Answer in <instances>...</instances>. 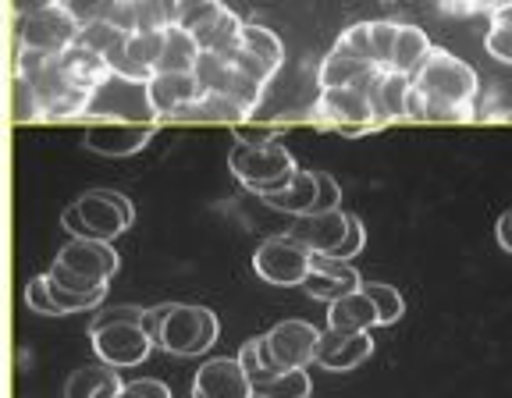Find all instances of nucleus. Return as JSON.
<instances>
[{"mask_svg":"<svg viewBox=\"0 0 512 398\" xmlns=\"http://www.w3.org/2000/svg\"><path fill=\"white\" fill-rule=\"evenodd\" d=\"M477 72L463 57L434 47L413 75L406 121H470L477 114Z\"/></svg>","mask_w":512,"mask_h":398,"instance_id":"obj_1","label":"nucleus"},{"mask_svg":"<svg viewBox=\"0 0 512 398\" xmlns=\"http://www.w3.org/2000/svg\"><path fill=\"white\" fill-rule=\"evenodd\" d=\"M143 327L150 331V338L171 356H200L221 335L217 313L196 303H164L146 310Z\"/></svg>","mask_w":512,"mask_h":398,"instance_id":"obj_2","label":"nucleus"},{"mask_svg":"<svg viewBox=\"0 0 512 398\" xmlns=\"http://www.w3.org/2000/svg\"><path fill=\"white\" fill-rule=\"evenodd\" d=\"M228 168L232 175L246 185L256 196H274V192L288 189V182L296 178L299 164L288 153L285 143H235L228 150Z\"/></svg>","mask_w":512,"mask_h":398,"instance_id":"obj_3","label":"nucleus"},{"mask_svg":"<svg viewBox=\"0 0 512 398\" xmlns=\"http://www.w3.org/2000/svg\"><path fill=\"white\" fill-rule=\"evenodd\" d=\"M253 271H256V278H264L267 285L296 288L310 278L313 253L303 242L292 239V235H271V239H264L256 246Z\"/></svg>","mask_w":512,"mask_h":398,"instance_id":"obj_4","label":"nucleus"},{"mask_svg":"<svg viewBox=\"0 0 512 398\" xmlns=\"http://www.w3.org/2000/svg\"><path fill=\"white\" fill-rule=\"evenodd\" d=\"M313 121L338 128L345 136H360V132H370V128H381L374 104H370V93L360 86L320 89L317 104H313Z\"/></svg>","mask_w":512,"mask_h":398,"instance_id":"obj_5","label":"nucleus"},{"mask_svg":"<svg viewBox=\"0 0 512 398\" xmlns=\"http://www.w3.org/2000/svg\"><path fill=\"white\" fill-rule=\"evenodd\" d=\"M89 338H93V352L100 363L114 370H128L146 363L153 352V338L143 324H104V327H89Z\"/></svg>","mask_w":512,"mask_h":398,"instance_id":"obj_6","label":"nucleus"},{"mask_svg":"<svg viewBox=\"0 0 512 398\" xmlns=\"http://www.w3.org/2000/svg\"><path fill=\"white\" fill-rule=\"evenodd\" d=\"M75 207H79L82 221H86L89 239H100V242H114L118 235H125L136 221V210L128 203V196L114 189H89L75 199Z\"/></svg>","mask_w":512,"mask_h":398,"instance_id":"obj_7","label":"nucleus"},{"mask_svg":"<svg viewBox=\"0 0 512 398\" xmlns=\"http://www.w3.org/2000/svg\"><path fill=\"white\" fill-rule=\"evenodd\" d=\"M79 32L82 25L57 4V8L43 11V15L18 18L15 36H18V47L43 50V54H64L68 47L79 43Z\"/></svg>","mask_w":512,"mask_h":398,"instance_id":"obj_8","label":"nucleus"},{"mask_svg":"<svg viewBox=\"0 0 512 398\" xmlns=\"http://www.w3.org/2000/svg\"><path fill=\"white\" fill-rule=\"evenodd\" d=\"M267 345L281 370H306L317 363L320 331L306 320H281L267 331Z\"/></svg>","mask_w":512,"mask_h":398,"instance_id":"obj_9","label":"nucleus"},{"mask_svg":"<svg viewBox=\"0 0 512 398\" xmlns=\"http://www.w3.org/2000/svg\"><path fill=\"white\" fill-rule=\"evenodd\" d=\"M57 263H64L68 271L82 274L86 281H96V285H107V281L118 274L121 256L111 242L100 239H72L68 246L57 253Z\"/></svg>","mask_w":512,"mask_h":398,"instance_id":"obj_10","label":"nucleus"},{"mask_svg":"<svg viewBox=\"0 0 512 398\" xmlns=\"http://www.w3.org/2000/svg\"><path fill=\"white\" fill-rule=\"evenodd\" d=\"M192 398H253V381L239 359H207L192 377Z\"/></svg>","mask_w":512,"mask_h":398,"instance_id":"obj_11","label":"nucleus"},{"mask_svg":"<svg viewBox=\"0 0 512 398\" xmlns=\"http://www.w3.org/2000/svg\"><path fill=\"white\" fill-rule=\"evenodd\" d=\"M303 288H306V295H313V299L331 306L335 299H342V295L360 292L363 278L352 263L335 260V256H324V253H313V271H310V278L303 281Z\"/></svg>","mask_w":512,"mask_h":398,"instance_id":"obj_12","label":"nucleus"},{"mask_svg":"<svg viewBox=\"0 0 512 398\" xmlns=\"http://www.w3.org/2000/svg\"><path fill=\"white\" fill-rule=\"evenodd\" d=\"M374 356V338L370 331L349 335V331H320V349H317V367L331 370V374H349L360 363Z\"/></svg>","mask_w":512,"mask_h":398,"instance_id":"obj_13","label":"nucleus"},{"mask_svg":"<svg viewBox=\"0 0 512 398\" xmlns=\"http://www.w3.org/2000/svg\"><path fill=\"white\" fill-rule=\"evenodd\" d=\"M203 86L196 82V75H175V72H157L146 82V100H150L153 118H175L178 111H185L189 104L203 100Z\"/></svg>","mask_w":512,"mask_h":398,"instance_id":"obj_14","label":"nucleus"},{"mask_svg":"<svg viewBox=\"0 0 512 398\" xmlns=\"http://www.w3.org/2000/svg\"><path fill=\"white\" fill-rule=\"evenodd\" d=\"M349 221H352V214H345V210L303 214V217H296V224H292V231H288V235H292L296 242H303L310 253L331 256L345 242V235H349Z\"/></svg>","mask_w":512,"mask_h":398,"instance_id":"obj_15","label":"nucleus"},{"mask_svg":"<svg viewBox=\"0 0 512 398\" xmlns=\"http://www.w3.org/2000/svg\"><path fill=\"white\" fill-rule=\"evenodd\" d=\"M150 139H153V125H125V121H114V125L86 128L82 143H86V150L96 153V157L118 160V157H132V153H139Z\"/></svg>","mask_w":512,"mask_h":398,"instance_id":"obj_16","label":"nucleus"},{"mask_svg":"<svg viewBox=\"0 0 512 398\" xmlns=\"http://www.w3.org/2000/svg\"><path fill=\"white\" fill-rule=\"evenodd\" d=\"M409 89H413V79L399 72H388L381 68L377 79L370 82V104H374L377 125H392V121H406V104H409Z\"/></svg>","mask_w":512,"mask_h":398,"instance_id":"obj_17","label":"nucleus"},{"mask_svg":"<svg viewBox=\"0 0 512 398\" xmlns=\"http://www.w3.org/2000/svg\"><path fill=\"white\" fill-rule=\"evenodd\" d=\"M377 324H381V320H377V306L363 288L360 292L342 295V299H335V303L328 306V327L331 331L360 335V331H370V327H377Z\"/></svg>","mask_w":512,"mask_h":398,"instance_id":"obj_18","label":"nucleus"},{"mask_svg":"<svg viewBox=\"0 0 512 398\" xmlns=\"http://www.w3.org/2000/svg\"><path fill=\"white\" fill-rule=\"evenodd\" d=\"M200 54H203V47L196 43V36L185 32L182 25H171V29H164V50H160L157 72L192 75L196 72V64H200Z\"/></svg>","mask_w":512,"mask_h":398,"instance_id":"obj_19","label":"nucleus"},{"mask_svg":"<svg viewBox=\"0 0 512 398\" xmlns=\"http://www.w3.org/2000/svg\"><path fill=\"white\" fill-rule=\"evenodd\" d=\"M434 43L427 40V32L420 25H399V36H395V50H392V61H388V72H399L413 79L424 61L431 57Z\"/></svg>","mask_w":512,"mask_h":398,"instance_id":"obj_20","label":"nucleus"},{"mask_svg":"<svg viewBox=\"0 0 512 398\" xmlns=\"http://www.w3.org/2000/svg\"><path fill=\"white\" fill-rule=\"evenodd\" d=\"M121 388H125V381L118 377V370L96 363V367H82L68 377L64 398H118Z\"/></svg>","mask_w":512,"mask_h":398,"instance_id":"obj_21","label":"nucleus"},{"mask_svg":"<svg viewBox=\"0 0 512 398\" xmlns=\"http://www.w3.org/2000/svg\"><path fill=\"white\" fill-rule=\"evenodd\" d=\"M264 203L274 210H285V214H292V217L313 214V210H317V171L299 168L296 178L288 182V189L274 192V196H264Z\"/></svg>","mask_w":512,"mask_h":398,"instance_id":"obj_22","label":"nucleus"},{"mask_svg":"<svg viewBox=\"0 0 512 398\" xmlns=\"http://www.w3.org/2000/svg\"><path fill=\"white\" fill-rule=\"evenodd\" d=\"M242 29H246V22H242L235 11L224 8V15L217 18L214 25H207V29H200V32H192V36H196V43H200L203 50H210V54H221L224 61H232V57L242 50Z\"/></svg>","mask_w":512,"mask_h":398,"instance_id":"obj_23","label":"nucleus"},{"mask_svg":"<svg viewBox=\"0 0 512 398\" xmlns=\"http://www.w3.org/2000/svg\"><path fill=\"white\" fill-rule=\"evenodd\" d=\"M370 72H374V64L352 57L349 50H342V47H331V54L324 57L317 68V86L320 89L352 86V82H360L363 75H370Z\"/></svg>","mask_w":512,"mask_h":398,"instance_id":"obj_24","label":"nucleus"},{"mask_svg":"<svg viewBox=\"0 0 512 398\" xmlns=\"http://www.w3.org/2000/svg\"><path fill=\"white\" fill-rule=\"evenodd\" d=\"M221 96H228L235 107H239L242 114H253L256 107H260V100H264V93H267V86L264 82H256V79H249V75H242L239 68H228V75H224V82H221V89H217Z\"/></svg>","mask_w":512,"mask_h":398,"instance_id":"obj_25","label":"nucleus"},{"mask_svg":"<svg viewBox=\"0 0 512 398\" xmlns=\"http://www.w3.org/2000/svg\"><path fill=\"white\" fill-rule=\"evenodd\" d=\"M182 0H136V32H164L178 25Z\"/></svg>","mask_w":512,"mask_h":398,"instance_id":"obj_26","label":"nucleus"},{"mask_svg":"<svg viewBox=\"0 0 512 398\" xmlns=\"http://www.w3.org/2000/svg\"><path fill=\"white\" fill-rule=\"evenodd\" d=\"M242 47H246L249 54L264 57L274 72H278L281 61H285V47H281V40L274 36L271 29H267V25H260V22H246V29H242Z\"/></svg>","mask_w":512,"mask_h":398,"instance_id":"obj_27","label":"nucleus"},{"mask_svg":"<svg viewBox=\"0 0 512 398\" xmlns=\"http://www.w3.org/2000/svg\"><path fill=\"white\" fill-rule=\"evenodd\" d=\"M363 292L374 299L381 327H392V324H399V320L406 317V299L399 295V288L384 285V281H363Z\"/></svg>","mask_w":512,"mask_h":398,"instance_id":"obj_28","label":"nucleus"},{"mask_svg":"<svg viewBox=\"0 0 512 398\" xmlns=\"http://www.w3.org/2000/svg\"><path fill=\"white\" fill-rule=\"evenodd\" d=\"M313 384L306 370H281L274 381L253 388V398H310Z\"/></svg>","mask_w":512,"mask_h":398,"instance_id":"obj_29","label":"nucleus"},{"mask_svg":"<svg viewBox=\"0 0 512 398\" xmlns=\"http://www.w3.org/2000/svg\"><path fill=\"white\" fill-rule=\"evenodd\" d=\"M221 15H224L221 0H182L178 25H182L185 32H200V29H207V25H214Z\"/></svg>","mask_w":512,"mask_h":398,"instance_id":"obj_30","label":"nucleus"},{"mask_svg":"<svg viewBox=\"0 0 512 398\" xmlns=\"http://www.w3.org/2000/svg\"><path fill=\"white\" fill-rule=\"evenodd\" d=\"M11 114H15L18 125H25V121H40V118H43L40 96H36L32 82H29V79H22V75H15V82H11Z\"/></svg>","mask_w":512,"mask_h":398,"instance_id":"obj_31","label":"nucleus"},{"mask_svg":"<svg viewBox=\"0 0 512 398\" xmlns=\"http://www.w3.org/2000/svg\"><path fill=\"white\" fill-rule=\"evenodd\" d=\"M128 36L125 32H118L111 22H89V25H82V32H79V43L82 47H89V50H96V54H111L114 47H121Z\"/></svg>","mask_w":512,"mask_h":398,"instance_id":"obj_32","label":"nucleus"},{"mask_svg":"<svg viewBox=\"0 0 512 398\" xmlns=\"http://www.w3.org/2000/svg\"><path fill=\"white\" fill-rule=\"evenodd\" d=\"M335 47L349 50L352 57H360V61L374 64V43H370V22H356L349 29H342V36L335 40ZM377 68V64H374Z\"/></svg>","mask_w":512,"mask_h":398,"instance_id":"obj_33","label":"nucleus"},{"mask_svg":"<svg viewBox=\"0 0 512 398\" xmlns=\"http://www.w3.org/2000/svg\"><path fill=\"white\" fill-rule=\"evenodd\" d=\"M395 36H399V22H388V18L370 22V43H374V64L377 68H388V61H392Z\"/></svg>","mask_w":512,"mask_h":398,"instance_id":"obj_34","label":"nucleus"},{"mask_svg":"<svg viewBox=\"0 0 512 398\" xmlns=\"http://www.w3.org/2000/svg\"><path fill=\"white\" fill-rule=\"evenodd\" d=\"M228 68H232V61H224L221 54H210V50H203L200 54V64H196V82L203 86V93H217L224 82V75H228Z\"/></svg>","mask_w":512,"mask_h":398,"instance_id":"obj_35","label":"nucleus"},{"mask_svg":"<svg viewBox=\"0 0 512 398\" xmlns=\"http://www.w3.org/2000/svg\"><path fill=\"white\" fill-rule=\"evenodd\" d=\"M434 4H438V11L448 18H473V15H484V11L495 15L505 0H434Z\"/></svg>","mask_w":512,"mask_h":398,"instance_id":"obj_36","label":"nucleus"},{"mask_svg":"<svg viewBox=\"0 0 512 398\" xmlns=\"http://www.w3.org/2000/svg\"><path fill=\"white\" fill-rule=\"evenodd\" d=\"M25 303H29L32 313H43V317H61V310H57L54 299H50L47 274H40V278L29 281V288H25Z\"/></svg>","mask_w":512,"mask_h":398,"instance_id":"obj_37","label":"nucleus"},{"mask_svg":"<svg viewBox=\"0 0 512 398\" xmlns=\"http://www.w3.org/2000/svg\"><path fill=\"white\" fill-rule=\"evenodd\" d=\"M47 278L54 281L57 288H68V292H79V295H89V292H100V288H107V285H96V281H86L82 274H75V271H68L64 263H50V271H47Z\"/></svg>","mask_w":512,"mask_h":398,"instance_id":"obj_38","label":"nucleus"},{"mask_svg":"<svg viewBox=\"0 0 512 398\" xmlns=\"http://www.w3.org/2000/svg\"><path fill=\"white\" fill-rule=\"evenodd\" d=\"M328 210H342V185L328 171H317V210L313 214H328Z\"/></svg>","mask_w":512,"mask_h":398,"instance_id":"obj_39","label":"nucleus"},{"mask_svg":"<svg viewBox=\"0 0 512 398\" xmlns=\"http://www.w3.org/2000/svg\"><path fill=\"white\" fill-rule=\"evenodd\" d=\"M232 64L239 68L242 75H249V79H256V82H264V86H271V79H274V68L264 61V57H256V54H249L246 47L239 50V54L232 57Z\"/></svg>","mask_w":512,"mask_h":398,"instance_id":"obj_40","label":"nucleus"},{"mask_svg":"<svg viewBox=\"0 0 512 398\" xmlns=\"http://www.w3.org/2000/svg\"><path fill=\"white\" fill-rule=\"evenodd\" d=\"M484 50H488L495 61L512 64V29H502V25H491L488 36H484Z\"/></svg>","mask_w":512,"mask_h":398,"instance_id":"obj_41","label":"nucleus"},{"mask_svg":"<svg viewBox=\"0 0 512 398\" xmlns=\"http://www.w3.org/2000/svg\"><path fill=\"white\" fill-rule=\"evenodd\" d=\"M118 398H171V388L157 377H143V381H128Z\"/></svg>","mask_w":512,"mask_h":398,"instance_id":"obj_42","label":"nucleus"},{"mask_svg":"<svg viewBox=\"0 0 512 398\" xmlns=\"http://www.w3.org/2000/svg\"><path fill=\"white\" fill-rule=\"evenodd\" d=\"M363 242H367V231H363V224H360V217L352 214V221H349V235H345V242L335 249V260H345L349 263L352 256H360V249H363Z\"/></svg>","mask_w":512,"mask_h":398,"instance_id":"obj_43","label":"nucleus"},{"mask_svg":"<svg viewBox=\"0 0 512 398\" xmlns=\"http://www.w3.org/2000/svg\"><path fill=\"white\" fill-rule=\"evenodd\" d=\"M235 359L242 363V370H246V377L253 381V388H256V384H264V381H267L264 363H260V352H256V338L242 342V349H239V356H235Z\"/></svg>","mask_w":512,"mask_h":398,"instance_id":"obj_44","label":"nucleus"},{"mask_svg":"<svg viewBox=\"0 0 512 398\" xmlns=\"http://www.w3.org/2000/svg\"><path fill=\"white\" fill-rule=\"evenodd\" d=\"M57 4H61V8L68 11L79 25H89V22L100 18V11H104L107 0H57Z\"/></svg>","mask_w":512,"mask_h":398,"instance_id":"obj_45","label":"nucleus"},{"mask_svg":"<svg viewBox=\"0 0 512 398\" xmlns=\"http://www.w3.org/2000/svg\"><path fill=\"white\" fill-rule=\"evenodd\" d=\"M143 324L146 320V310H136V306H114V310H104V313H96L93 324L89 327H104V324Z\"/></svg>","mask_w":512,"mask_h":398,"instance_id":"obj_46","label":"nucleus"},{"mask_svg":"<svg viewBox=\"0 0 512 398\" xmlns=\"http://www.w3.org/2000/svg\"><path fill=\"white\" fill-rule=\"evenodd\" d=\"M61 224L68 231H72V239H89V231H86V221H82V214H79V207H64V214H61Z\"/></svg>","mask_w":512,"mask_h":398,"instance_id":"obj_47","label":"nucleus"},{"mask_svg":"<svg viewBox=\"0 0 512 398\" xmlns=\"http://www.w3.org/2000/svg\"><path fill=\"white\" fill-rule=\"evenodd\" d=\"M235 143H274V132H271V128L235 125Z\"/></svg>","mask_w":512,"mask_h":398,"instance_id":"obj_48","label":"nucleus"},{"mask_svg":"<svg viewBox=\"0 0 512 398\" xmlns=\"http://www.w3.org/2000/svg\"><path fill=\"white\" fill-rule=\"evenodd\" d=\"M57 8V0H15V15L29 18V15H43V11Z\"/></svg>","mask_w":512,"mask_h":398,"instance_id":"obj_49","label":"nucleus"},{"mask_svg":"<svg viewBox=\"0 0 512 398\" xmlns=\"http://www.w3.org/2000/svg\"><path fill=\"white\" fill-rule=\"evenodd\" d=\"M495 235H498V246H502L505 253H512V210H505V214L498 217Z\"/></svg>","mask_w":512,"mask_h":398,"instance_id":"obj_50","label":"nucleus"},{"mask_svg":"<svg viewBox=\"0 0 512 398\" xmlns=\"http://www.w3.org/2000/svg\"><path fill=\"white\" fill-rule=\"evenodd\" d=\"M491 25H502V29H512V0H505L502 8L491 15Z\"/></svg>","mask_w":512,"mask_h":398,"instance_id":"obj_51","label":"nucleus"},{"mask_svg":"<svg viewBox=\"0 0 512 398\" xmlns=\"http://www.w3.org/2000/svg\"><path fill=\"white\" fill-rule=\"evenodd\" d=\"M491 121H512V111H495L491 114Z\"/></svg>","mask_w":512,"mask_h":398,"instance_id":"obj_52","label":"nucleus"}]
</instances>
